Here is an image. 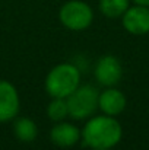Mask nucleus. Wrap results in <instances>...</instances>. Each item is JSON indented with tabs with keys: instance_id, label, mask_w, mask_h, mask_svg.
<instances>
[{
	"instance_id": "nucleus-1",
	"label": "nucleus",
	"mask_w": 149,
	"mask_h": 150,
	"mask_svg": "<svg viewBox=\"0 0 149 150\" xmlns=\"http://www.w3.org/2000/svg\"><path fill=\"white\" fill-rule=\"evenodd\" d=\"M83 142L91 149H111L123 137V128L115 117L98 115L91 118L82 131Z\"/></svg>"
},
{
	"instance_id": "nucleus-2",
	"label": "nucleus",
	"mask_w": 149,
	"mask_h": 150,
	"mask_svg": "<svg viewBox=\"0 0 149 150\" xmlns=\"http://www.w3.org/2000/svg\"><path fill=\"white\" fill-rule=\"evenodd\" d=\"M81 85V73L70 63L53 67L46 79V91L51 98H67Z\"/></svg>"
},
{
	"instance_id": "nucleus-3",
	"label": "nucleus",
	"mask_w": 149,
	"mask_h": 150,
	"mask_svg": "<svg viewBox=\"0 0 149 150\" xmlns=\"http://www.w3.org/2000/svg\"><path fill=\"white\" fill-rule=\"evenodd\" d=\"M98 98L99 93L97 89L89 85H79V88L66 98L69 115L75 120H85L91 117L98 108Z\"/></svg>"
},
{
	"instance_id": "nucleus-4",
	"label": "nucleus",
	"mask_w": 149,
	"mask_h": 150,
	"mask_svg": "<svg viewBox=\"0 0 149 150\" xmlns=\"http://www.w3.org/2000/svg\"><path fill=\"white\" fill-rule=\"evenodd\" d=\"M58 18L67 29L83 31L92 23L94 13L88 3L82 0H70L60 7Z\"/></svg>"
},
{
	"instance_id": "nucleus-5",
	"label": "nucleus",
	"mask_w": 149,
	"mask_h": 150,
	"mask_svg": "<svg viewBox=\"0 0 149 150\" xmlns=\"http://www.w3.org/2000/svg\"><path fill=\"white\" fill-rule=\"evenodd\" d=\"M123 67L117 57L114 55H102L95 64V77L99 85L113 88L121 80Z\"/></svg>"
},
{
	"instance_id": "nucleus-6",
	"label": "nucleus",
	"mask_w": 149,
	"mask_h": 150,
	"mask_svg": "<svg viewBox=\"0 0 149 150\" xmlns=\"http://www.w3.org/2000/svg\"><path fill=\"white\" fill-rule=\"evenodd\" d=\"M123 28L132 35H146L149 34V7L135 4L121 16Z\"/></svg>"
},
{
	"instance_id": "nucleus-7",
	"label": "nucleus",
	"mask_w": 149,
	"mask_h": 150,
	"mask_svg": "<svg viewBox=\"0 0 149 150\" xmlns=\"http://www.w3.org/2000/svg\"><path fill=\"white\" fill-rule=\"evenodd\" d=\"M19 112V95L16 88L7 82L0 80V122H7Z\"/></svg>"
},
{
	"instance_id": "nucleus-8",
	"label": "nucleus",
	"mask_w": 149,
	"mask_h": 150,
	"mask_svg": "<svg viewBox=\"0 0 149 150\" xmlns=\"http://www.w3.org/2000/svg\"><path fill=\"white\" fill-rule=\"evenodd\" d=\"M126 105H127V99L124 93L118 89L110 88V89H105L102 93H99L98 108L105 115L117 117L126 109Z\"/></svg>"
},
{
	"instance_id": "nucleus-9",
	"label": "nucleus",
	"mask_w": 149,
	"mask_h": 150,
	"mask_svg": "<svg viewBox=\"0 0 149 150\" xmlns=\"http://www.w3.org/2000/svg\"><path fill=\"white\" fill-rule=\"evenodd\" d=\"M50 139L57 147L69 149V147H73L79 142L81 131L76 125L70 122H58L51 128Z\"/></svg>"
},
{
	"instance_id": "nucleus-10",
	"label": "nucleus",
	"mask_w": 149,
	"mask_h": 150,
	"mask_svg": "<svg viewBox=\"0 0 149 150\" xmlns=\"http://www.w3.org/2000/svg\"><path fill=\"white\" fill-rule=\"evenodd\" d=\"M13 133L18 140L28 143L37 139L38 127L31 118H19L13 124Z\"/></svg>"
},
{
	"instance_id": "nucleus-11",
	"label": "nucleus",
	"mask_w": 149,
	"mask_h": 150,
	"mask_svg": "<svg viewBox=\"0 0 149 150\" xmlns=\"http://www.w3.org/2000/svg\"><path fill=\"white\" fill-rule=\"evenodd\" d=\"M130 0H99V10L110 19H117L129 9Z\"/></svg>"
},
{
	"instance_id": "nucleus-12",
	"label": "nucleus",
	"mask_w": 149,
	"mask_h": 150,
	"mask_svg": "<svg viewBox=\"0 0 149 150\" xmlns=\"http://www.w3.org/2000/svg\"><path fill=\"white\" fill-rule=\"evenodd\" d=\"M47 115L50 120L58 122L63 121L69 115V108H67V100L64 98H53V100L47 106Z\"/></svg>"
},
{
	"instance_id": "nucleus-13",
	"label": "nucleus",
	"mask_w": 149,
	"mask_h": 150,
	"mask_svg": "<svg viewBox=\"0 0 149 150\" xmlns=\"http://www.w3.org/2000/svg\"><path fill=\"white\" fill-rule=\"evenodd\" d=\"M132 1H135V4H140V6L149 7V0H132Z\"/></svg>"
},
{
	"instance_id": "nucleus-14",
	"label": "nucleus",
	"mask_w": 149,
	"mask_h": 150,
	"mask_svg": "<svg viewBox=\"0 0 149 150\" xmlns=\"http://www.w3.org/2000/svg\"><path fill=\"white\" fill-rule=\"evenodd\" d=\"M91 150H111V149H91Z\"/></svg>"
}]
</instances>
